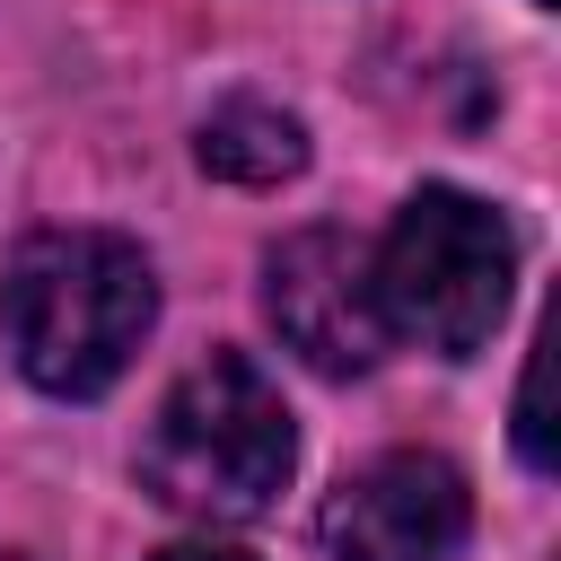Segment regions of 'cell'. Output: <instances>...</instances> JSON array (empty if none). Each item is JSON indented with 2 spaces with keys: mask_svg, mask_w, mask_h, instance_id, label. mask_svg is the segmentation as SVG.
Wrapping results in <instances>:
<instances>
[{
  "mask_svg": "<svg viewBox=\"0 0 561 561\" xmlns=\"http://www.w3.org/2000/svg\"><path fill=\"white\" fill-rule=\"evenodd\" d=\"M508 280H517V245H508V219L456 184H421L394 228L377 237L368 254V289H377V316L394 342H421L438 359H473L508 307Z\"/></svg>",
  "mask_w": 561,
  "mask_h": 561,
  "instance_id": "3957f363",
  "label": "cell"
},
{
  "mask_svg": "<svg viewBox=\"0 0 561 561\" xmlns=\"http://www.w3.org/2000/svg\"><path fill=\"white\" fill-rule=\"evenodd\" d=\"M202 167L228 175V184H289L307 167V123L263 105V96H228L210 123H202Z\"/></svg>",
  "mask_w": 561,
  "mask_h": 561,
  "instance_id": "8992f818",
  "label": "cell"
},
{
  "mask_svg": "<svg viewBox=\"0 0 561 561\" xmlns=\"http://www.w3.org/2000/svg\"><path fill=\"white\" fill-rule=\"evenodd\" d=\"M158 561H254V552H228V543H175V552H158Z\"/></svg>",
  "mask_w": 561,
  "mask_h": 561,
  "instance_id": "ba28073f",
  "label": "cell"
},
{
  "mask_svg": "<svg viewBox=\"0 0 561 561\" xmlns=\"http://www.w3.org/2000/svg\"><path fill=\"white\" fill-rule=\"evenodd\" d=\"M158 324V272L114 228H44L0 272V333L44 394H105Z\"/></svg>",
  "mask_w": 561,
  "mask_h": 561,
  "instance_id": "6da1fadb",
  "label": "cell"
},
{
  "mask_svg": "<svg viewBox=\"0 0 561 561\" xmlns=\"http://www.w3.org/2000/svg\"><path fill=\"white\" fill-rule=\"evenodd\" d=\"M0 561H35V552H0Z\"/></svg>",
  "mask_w": 561,
  "mask_h": 561,
  "instance_id": "9c48e42d",
  "label": "cell"
},
{
  "mask_svg": "<svg viewBox=\"0 0 561 561\" xmlns=\"http://www.w3.org/2000/svg\"><path fill=\"white\" fill-rule=\"evenodd\" d=\"M517 456L535 473L552 465V438H543V359H526V377H517Z\"/></svg>",
  "mask_w": 561,
  "mask_h": 561,
  "instance_id": "52a82bcc",
  "label": "cell"
},
{
  "mask_svg": "<svg viewBox=\"0 0 561 561\" xmlns=\"http://www.w3.org/2000/svg\"><path fill=\"white\" fill-rule=\"evenodd\" d=\"M263 307L280 324V342L324 368V377H359L386 359V316H377V289H368V245L351 228H298L272 245L263 263Z\"/></svg>",
  "mask_w": 561,
  "mask_h": 561,
  "instance_id": "5b68a950",
  "label": "cell"
},
{
  "mask_svg": "<svg viewBox=\"0 0 561 561\" xmlns=\"http://www.w3.org/2000/svg\"><path fill=\"white\" fill-rule=\"evenodd\" d=\"M465 535H473V491L430 447L368 456L359 473H342V491L316 517L324 561H456Z\"/></svg>",
  "mask_w": 561,
  "mask_h": 561,
  "instance_id": "277c9868",
  "label": "cell"
},
{
  "mask_svg": "<svg viewBox=\"0 0 561 561\" xmlns=\"http://www.w3.org/2000/svg\"><path fill=\"white\" fill-rule=\"evenodd\" d=\"M298 465V421L280 403V386L245 359V351H210L193 359L149 438H140V482L175 508V517H202V526H245L280 500Z\"/></svg>",
  "mask_w": 561,
  "mask_h": 561,
  "instance_id": "7a4b0ae2",
  "label": "cell"
}]
</instances>
